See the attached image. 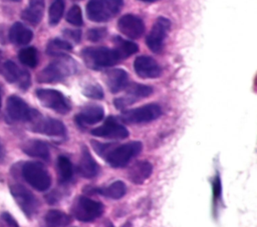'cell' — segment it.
I'll list each match as a JSON object with an SVG mask.
<instances>
[{"label":"cell","mask_w":257,"mask_h":227,"mask_svg":"<svg viewBox=\"0 0 257 227\" xmlns=\"http://www.w3.org/2000/svg\"><path fill=\"white\" fill-rule=\"evenodd\" d=\"M91 145L112 168H122L126 166V164L134 157L138 156L143 149V144L140 141H132L117 146L91 141Z\"/></svg>","instance_id":"1"},{"label":"cell","mask_w":257,"mask_h":227,"mask_svg":"<svg viewBox=\"0 0 257 227\" xmlns=\"http://www.w3.org/2000/svg\"><path fill=\"white\" fill-rule=\"evenodd\" d=\"M76 72V64L67 55L57 57L49 63L36 76L38 83H57Z\"/></svg>","instance_id":"2"},{"label":"cell","mask_w":257,"mask_h":227,"mask_svg":"<svg viewBox=\"0 0 257 227\" xmlns=\"http://www.w3.org/2000/svg\"><path fill=\"white\" fill-rule=\"evenodd\" d=\"M22 178L35 190L43 192L51 185V176L45 166L36 161H26L20 167Z\"/></svg>","instance_id":"3"},{"label":"cell","mask_w":257,"mask_h":227,"mask_svg":"<svg viewBox=\"0 0 257 227\" xmlns=\"http://www.w3.org/2000/svg\"><path fill=\"white\" fill-rule=\"evenodd\" d=\"M85 65L93 70L111 67L120 60L114 49L107 47H86L81 51Z\"/></svg>","instance_id":"4"},{"label":"cell","mask_w":257,"mask_h":227,"mask_svg":"<svg viewBox=\"0 0 257 227\" xmlns=\"http://www.w3.org/2000/svg\"><path fill=\"white\" fill-rule=\"evenodd\" d=\"M40 112L31 108L18 95H10L6 100L5 114L9 123H24L28 125Z\"/></svg>","instance_id":"5"},{"label":"cell","mask_w":257,"mask_h":227,"mask_svg":"<svg viewBox=\"0 0 257 227\" xmlns=\"http://www.w3.org/2000/svg\"><path fill=\"white\" fill-rule=\"evenodd\" d=\"M123 0H90L86 5L87 18L93 22H105L122 8Z\"/></svg>","instance_id":"6"},{"label":"cell","mask_w":257,"mask_h":227,"mask_svg":"<svg viewBox=\"0 0 257 227\" xmlns=\"http://www.w3.org/2000/svg\"><path fill=\"white\" fill-rule=\"evenodd\" d=\"M9 191L15 203L28 219L36 215L40 204L37 197L28 188L19 183H12L9 184Z\"/></svg>","instance_id":"7"},{"label":"cell","mask_w":257,"mask_h":227,"mask_svg":"<svg viewBox=\"0 0 257 227\" xmlns=\"http://www.w3.org/2000/svg\"><path fill=\"white\" fill-rule=\"evenodd\" d=\"M103 209L104 207L101 202L85 196H79L73 202L71 211L78 221L87 223L101 216Z\"/></svg>","instance_id":"8"},{"label":"cell","mask_w":257,"mask_h":227,"mask_svg":"<svg viewBox=\"0 0 257 227\" xmlns=\"http://www.w3.org/2000/svg\"><path fill=\"white\" fill-rule=\"evenodd\" d=\"M35 95L42 106L51 109L59 114H66L70 111V102L60 91L51 88H39Z\"/></svg>","instance_id":"9"},{"label":"cell","mask_w":257,"mask_h":227,"mask_svg":"<svg viewBox=\"0 0 257 227\" xmlns=\"http://www.w3.org/2000/svg\"><path fill=\"white\" fill-rule=\"evenodd\" d=\"M162 114V108L159 104L150 103L144 106L123 111L119 119L126 124L148 123L158 119Z\"/></svg>","instance_id":"10"},{"label":"cell","mask_w":257,"mask_h":227,"mask_svg":"<svg viewBox=\"0 0 257 227\" xmlns=\"http://www.w3.org/2000/svg\"><path fill=\"white\" fill-rule=\"evenodd\" d=\"M27 127L33 132L54 138H64L67 133L65 125L61 121L50 117H43L41 113H39Z\"/></svg>","instance_id":"11"},{"label":"cell","mask_w":257,"mask_h":227,"mask_svg":"<svg viewBox=\"0 0 257 227\" xmlns=\"http://www.w3.org/2000/svg\"><path fill=\"white\" fill-rule=\"evenodd\" d=\"M1 73L8 83L16 84L22 91H26L31 85L30 73L27 70L20 68L12 60H7L3 63Z\"/></svg>","instance_id":"12"},{"label":"cell","mask_w":257,"mask_h":227,"mask_svg":"<svg viewBox=\"0 0 257 227\" xmlns=\"http://www.w3.org/2000/svg\"><path fill=\"white\" fill-rule=\"evenodd\" d=\"M171 27V22L165 17H159L147 37V45L151 51L159 53L163 50L165 40Z\"/></svg>","instance_id":"13"},{"label":"cell","mask_w":257,"mask_h":227,"mask_svg":"<svg viewBox=\"0 0 257 227\" xmlns=\"http://www.w3.org/2000/svg\"><path fill=\"white\" fill-rule=\"evenodd\" d=\"M125 88L126 91L124 95L113 100V104L117 109H123L134 104L137 100L147 98L153 93V88L151 86L139 83H132Z\"/></svg>","instance_id":"14"},{"label":"cell","mask_w":257,"mask_h":227,"mask_svg":"<svg viewBox=\"0 0 257 227\" xmlns=\"http://www.w3.org/2000/svg\"><path fill=\"white\" fill-rule=\"evenodd\" d=\"M91 134L96 137L115 140L125 139L130 135L127 129L121 125L114 117L106 118L101 126L91 130Z\"/></svg>","instance_id":"15"},{"label":"cell","mask_w":257,"mask_h":227,"mask_svg":"<svg viewBox=\"0 0 257 227\" xmlns=\"http://www.w3.org/2000/svg\"><path fill=\"white\" fill-rule=\"evenodd\" d=\"M117 28L123 35L132 39L140 38L145 32L143 20L134 14L121 16L117 21Z\"/></svg>","instance_id":"16"},{"label":"cell","mask_w":257,"mask_h":227,"mask_svg":"<svg viewBox=\"0 0 257 227\" xmlns=\"http://www.w3.org/2000/svg\"><path fill=\"white\" fill-rule=\"evenodd\" d=\"M134 69L142 78H157L162 73L159 63L150 56L137 57L134 62Z\"/></svg>","instance_id":"17"},{"label":"cell","mask_w":257,"mask_h":227,"mask_svg":"<svg viewBox=\"0 0 257 227\" xmlns=\"http://www.w3.org/2000/svg\"><path fill=\"white\" fill-rule=\"evenodd\" d=\"M103 117L104 110L100 105L89 104L84 106L75 116V122L80 127H86L100 122Z\"/></svg>","instance_id":"18"},{"label":"cell","mask_w":257,"mask_h":227,"mask_svg":"<svg viewBox=\"0 0 257 227\" xmlns=\"http://www.w3.org/2000/svg\"><path fill=\"white\" fill-rule=\"evenodd\" d=\"M77 169H78V173L83 178H86V179L94 178L100 172L99 165L94 160V158L92 157V155L90 154V152L85 146L82 147Z\"/></svg>","instance_id":"19"},{"label":"cell","mask_w":257,"mask_h":227,"mask_svg":"<svg viewBox=\"0 0 257 227\" xmlns=\"http://www.w3.org/2000/svg\"><path fill=\"white\" fill-rule=\"evenodd\" d=\"M21 150L27 156L39 158L44 161L50 160V150L46 142L39 139H28L21 145Z\"/></svg>","instance_id":"20"},{"label":"cell","mask_w":257,"mask_h":227,"mask_svg":"<svg viewBox=\"0 0 257 227\" xmlns=\"http://www.w3.org/2000/svg\"><path fill=\"white\" fill-rule=\"evenodd\" d=\"M33 38V32L21 22H15L8 30V40L17 46L27 45Z\"/></svg>","instance_id":"21"},{"label":"cell","mask_w":257,"mask_h":227,"mask_svg":"<svg viewBox=\"0 0 257 227\" xmlns=\"http://www.w3.org/2000/svg\"><path fill=\"white\" fill-rule=\"evenodd\" d=\"M105 83L111 93H117L128 85V74L123 69H111L105 74Z\"/></svg>","instance_id":"22"},{"label":"cell","mask_w":257,"mask_h":227,"mask_svg":"<svg viewBox=\"0 0 257 227\" xmlns=\"http://www.w3.org/2000/svg\"><path fill=\"white\" fill-rule=\"evenodd\" d=\"M44 7H45L44 0H29L28 6L21 13V18L25 22L33 26H36L42 20Z\"/></svg>","instance_id":"23"},{"label":"cell","mask_w":257,"mask_h":227,"mask_svg":"<svg viewBox=\"0 0 257 227\" xmlns=\"http://www.w3.org/2000/svg\"><path fill=\"white\" fill-rule=\"evenodd\" d=\"M153 172V166L148 161L135 163L127 172V178L135 184H143Z\"/></svg>","instance_id":"24"},{"label":"cell","mask_w":257,"mask_h":227,"mask_svg":"<svg viewBox=\"0 0 257 227\" xmlns=\"http://www.w3.org/2000/svg\"><path fill=\"white\" fill-rule=\"evenodd\" d=\"M72 50V45L64 39H51L46 45V54L49 56L60 57L67 55Z\"/></svg>","instance_id":"25"},{"label":"cell","mask_w":257,"mask_h":227,"mask_svg":"<svg viewBox=\"0 0 257 227\" xmlns=\"http://www.w3.org/2000/svg\"><path fill=\"white\" fill-rule=\"evenodd\" d=\"M112 42L114 44L113 49L116 52V54L118 55L120 60L125 59L139 51V46L136 43L125 40V39H122L118 36H115L113 38Z\"/></svg>","instance_id":"26"},{"label":"cell","mask_w":257,"mask_h":227,"mask_svg":"<svg viewBox=\"0 0 257 227\" xmlns=\"http://www.w3.org/2000/svg\"><path fill=\"white\" fill-rule=\"evenodd\" d=\"M58 180L60 183H68L73 177V167L66 156H59L56 161Z\"/></svg>","instance_id":"27"},{"label":"cell","mask_w":257,"mask_h":227,"mask_svg":"<svg viewBox=\"0 0 257 227\" xmlns=\"http://www.w3.org/2000/svg\"><path fill=\"white\" fill-rule=\"evenodd\" d=\"M44 222L47 226H67L71 223V218L60 210L51 209L46 212Z\"/></svg>","instance_id":"28"},{"label":"cell","mask_w":257,"mask_h":227,"mask_svg":"<svg viewBox=\"0 0 257 227\" xmlns=\"http://www.w3.org/2000/svg\"><path fill=\"white\" fill-rule=\"evenodd\" d=\"M98 192L110 199H120L126 192V186L122 181H114L111 184H109L108 186L98 190Z\"/></svg>","instance_id":"29"},{"label":"cell","mask_w":257,"mask_h":227,"mask_svg":"<svg viewBox=\"0 0 257 227\" xmlns=\"http://www.w3.org/2000/svg\"><path fill=\"white\" fill-rule=\"evenodd\" d=\"M19 61L29 68H35L38 64V52L35 47L28 46L18 52Z\"/></svg>","instance_id":"30"},{"label":"cell","mask_w":257,"mask_h":227,"mask_svg":"<svg viewBox=\"0 0 257 227\" xmlns=\"http://www.w3.org/2000/svg\"><path fill=\"white\" fill-rule=\"evenodd\" d=\"M65 8L64 0H54L49 7L48 11V22L51 26H55L59 23L62 18Z\"/></svg>","instance_id":"31"},{"label":"cell","mask_w":257,"mask_h":227,"mask_svg":"<svg viewBox=\"0 0 257 227\" xmlns=\"http://www.w3.org/2000/svg\"><path fill=\"white\" fill-rule=\"evenodd\" d=\"M66 21L74 26H81L83 23L81 10L77 5H73L66 14Z\"/></svg>","instance_id":"32"},{"label":"cell","mask_w":257,"mask_h":227,"mask_svg":"<svg viewBox=\"0 0 257 227\" xmlns=\"http://www.w3.org/2000/svg\"><path fill=\"white\" fill-rule=\"evenodd\" d=\"M82 93L84 96L91 99H96V100L102 99L104 96L102 88L98 84H94V83L88 84L87 86H85L82 90Z\"/></svg>","instance_id":"33"},{"label":"cell","mask_w":257,"mask_h":227,"mask_svg":"<svg viewBox=\"0 0 257 227\" xmlns=\"http://www.w3.org/2000/svg\"><path fill=\"white\" fill-rule=\"evenodd\" d=\"M107 34V31L105 28L102 27H97V28H92L87 31V39L92 41V42H98L102 40Z\"/></svg>","instance_id":"34"},{"label":"cell","mask_w":257,"mask_h":227,"mask_svg":"<svg viewBox=\"0 0 257 227\" xmlns=\"http://www.w3.org/2000/svg\"><path fill=\"white\" fill-rule=\"evenodd\" d=\"M0 226L18 227L19 224L12 214H10L8 211H3L0 213Z\"/></svg>","instance_id":"35"},{"label":"cell","mask_w":257,"mask_h":227,"mask_svg":"<svg viewBox=\"0 0 257 227\" xmlns=\"http://www.w3.org/2000/svg\"><path fill=\"white\" fill-rule=\"evenodd\" d=\"M63 35L68 39L73 41L74 43H78L81 38V32L79 30H72V29H65L63 31Z\"/></svg>","instance_id":"36"},{"label":"cell","mask_w":257,"mask_h":227,"mask_svg":"<svg viewBox=\"0 0 257 227\" xmlns=\"http://www.w3.org/2000/svg\"><path fill=\"white\" fill-rule=\"evenodd\" d=\"M221 181L219 176H216L214 183H213V195H214V200H218L221 194Z\"/></svg>","instance_id":"37"},{"label":"cell","mask_w":257,"mask_h":227,"mask_svg":"<svg viewBox=\"0 0 257 227\" xmlns=\"http://www.w3.org/2000/svg\"><path fill=\"white\" fill-rule=\"evenodd\" d=\"M5 26L0 25V43L1 44H6L8 40V32L5 33Z\"/></svg>","instance_id":"38"},{"label":"cell","mask_w":257,"mask_h":227,"mask_svg":"<svg viewBox=\"0 0 257 227\" xmlns=\"http://www.w3.org/2000/svg\"><path fill=\"white\" fill-rule=\"evenodd\" d=\"M5 157H6L5 148H4V146H3V144H2V142H1V140H0V163L4 162Z\"/></svg>","instance_id":"39"},{"label":"cell","mask_w":257,"mask_h":227,"mask_svg":"<svg viewBox=\"0 0 257 227\" xmlns=\"http://www.w3.org/2000/svg\"><path fill=\"white\" fill-rule=\"evenodd\" d=\"M2 94H3V89H2V86L0 84V110L2 108Z\"/></svg>","instance_id":"40"},{"label":"cell","mask_w":257,"mask_h":227,"mask_svg":"<svg viewBox=\"0 0 257 227\" xmlns=\"http://www.w3.org/2000/svg\"><path fill=\"white\" fill-rule=\"evenodd\" d=\"M140 1H143V2H148V3H152V2H156L158 0H140Z\"/></svg>","instance_id":"41"},{"label":"cell","mask_w":257,"mask_h":227,"mask_svg":"<svg viewBox=\"0 0 257 227\" xmlns=\"http://www.w3.org/2000/svg\"><path fill=\"white\" fill-rule=\"evenodd\" d=\"M10 1H12V2H19V1H21V0H10Z\"/></svg>","instance_id":"42"},{"label":"cell","mask_w":257,"mask_h":227,"mask_svg":"<svg viewBox=\"0 0 257 227\" xmlns=\"http://www.w3.org/2000/svg\"><path fill=\"white\" fill-rule=\"evenodd\" d=\"M1 54H2V53H1V51H0V60H1Z\"/></svg>","instance_id":"43"}]
</instances>
